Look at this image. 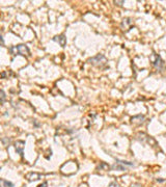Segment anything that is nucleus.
Segmentation results:
<instances>
[{
    "mask_svg": "<svg viewBox=\"0 0 166 187\" xmlns=\"http://www.w3.org/2000/svg\"><path fill=\"white\" fill-rule=\"evenodd\" d=\"M88 63L92 66L97 67V68H100L102 70H105L107 69V67H108V61H107V58L105 57V55L103 54H98L94 57L89 58L88 59Z\"/></svg>",
    "mask_w": 166,
    "mask_h": 187,
    "instance_id": "f257e3e1",
    "label": "nucleus"
},
{
    "mask_svg": "<svg viewBox=\"0 0 166 187\" xmlns=\"http://www.w3.org/2000/svg\"><path fill=\"white\" fill-rule=\"evenodd\" d=\"M9 53L13 55H23V56H30V50L25 44H19L17 46H13L9 49Z\"/></svg>",
    "mask_w": 166,
    "mask_h": 187,
    "instance_id": "f03ea898",
    "label": "nucleus"
},
{
    "mask_svg": "<svg viewBox=\"0 0 166 187\" xmlns=\"http://www.w3.org/2000/svg\"><path fill=\"white\" fill-rule=\"evenodd\" d=\"M154 56H155V59L153 61V65H154V67L157 70H159V71L163 70L164 69V61H162L161 56L158 54H154Z\"/></svg>",
    "mask_w": 166,
    "mask_h": 187,
    "instance_id": "7ed1b4c3",
    "label": "nucleus"
},
{
    "mask_svg": "<svg viewBox=\"0 0 166 187\" xmlns=\"http://www.w3.org/2000/svg\"><path fill=\"white\" fill-rule=\"evenodd\" d=\"M24 147H25V141L23 140H17L15 144V149L18 154H20L21 157H23L24 155Z\"/></svg>",
    "mask_w": 166,
    "mask_h": 187,
    "instance_id": "20e7f679",
    "label": "nucleus"
},
{
    "mask_svg": "<svg viewBox=\"0 0 166 187\" xmlns=\"http://www.w3.org/2000/svg\"><path fill=\"white\" fill-rule=\"evenodd\" d=\"M53 41H54V42H57L61 47H64L66 45V37L64 35H56V37H53Z\"/></svg>",
    "mask_w": 166,
    "mask_h": 187,
    "instance_id": "39448f33",
    "label": "nucleus"
},
{
    "mask_svg": "<svg viewBox=\"0 0 166 187\" xmlns=\"http://www.w3.org/2000/svg\"><path fill=\"white\" fill-rule=\"evenodd\" d=\"M41 177H42V175L39 174V173H35V172H31V173H28L27 175H26V179H27L29 182L40 180Z\"/></svg>",
    "mask_w": 166,
    "mask_h": 187,
    "instance_id": "423d86ee",
    "label": "nucleus"
},
{
    "mask_svg": "<svg viewBox=\"0 0 166 187\" xmlns=\"http://www.w3.org/2000/svg\"><path fill=\"white\" fill-rule=\"evenodd\" d=\"M144 115L143 114H138V115H135L133 118H131V122L133 124H136V125H141L143 124V122H144Z\"/></svg>",
    "mask_w": 166,
    "mask_h": 187,
    "instance_id": "0eeeda50",
    "label": "nucleus"
},
{
    "mask_svg": "<svg viewBox=\"0 0 166 187\" xmlns=\"http://www.w3.org/2000/svg\"><path fill=\"white\" fill-rule=\"evenodd\" d=\"M132 24V19L131 18H125L123 20V22H122V24H120V26H122V28L125 30V28H127L128 26H130Z\"/></svg>",
    "mask_w": 166,
    "mask_h": 187,
    "instance_id": "6e6552de",
    "label": "nucleus"
},
{
    "mask_svg": "<svg viewBox=\"0 0 166 187\" xmlns=\"http://www.w3.org/2000/svg\"><path fill=\"white\" fill-rule=\"evenodd\" d=\"M111 168L113 170H120V172H125V170H127L126 166H125V165H122V164H120V163L113 164V165L111 166Z\"/></svg>",
    "mask_w": 166,
    "mask_h": 187,
    "instance_id": "1a4fd4ad",
    "label": "nucleus"
},
{
    "mask_svg": "<svg viewBox=\"0 0 166 187\" xmlns=\"http://www.w3.org/2000/svg\"><path fill=\"white\" fill-rule=\"evenodd\" d=\"M116 163H120L122 165H127V166H134V163L130 161H125V160H120V159H115Z\"/></svg>",
    "mask_w": 166,
    "mask_h": 187,
    "instance_id": "9d476101",
    "label": "nucleus"
},
{
    "mask_svg": "<svg viewBox=\"0 0 166 187\" xmlns=\"http://www.w3.org/2000/svg\"><path fill=\"white\" fill-rule=\"evenodd\" d=\"M6 100V94L3 89H0V104H3Z\"/></svg>",
    "mask_w": 166,
    "mask_h": 187,
    "instance_id": "9b49d317",
    "label": "nucleus"
},
{
    "mask_svg": "<svg viewBox=\"0 0 166 187\" xmlns=\"http://www.w3.org/2000/svg\"><path fill=\"white\" fill-rule=\"evenodd\" d=\"M0 182L3 184V187H15L14 183L7 181V180H0Z\"/></svg>",
    "mask_w": 166,
    "mask_h": 187,
    "instance_id": "f8f14e48",
    "label": "nucleus"
},
{
    "mask_svg": "<svg viewBox=\"0 0 166 187\" xmlns=\"http://www.w3.org/2000/svg\"><path fill=\"white\" fill-rule=\"evenodd\" d=\"M108 187H120V186H118V184L116 182H111V183L108 185Z\"/></svg>",
    "mask_w": 166,
    "mask_h": 187,
    "instance_id": "ddd939ff",
    "label": "nucleus"
},
{
    "mask_svg": "<svg viewBox=\"0 0 166 187\" xmlns=\"http://www.w3.org/2000/svg\"><path fill=\"white\" fill-rule=\"evenodd\" d=\"M131 187H143L140 183H134V184H132Z\"/></svg>",
    "mask_w": 166,
    "mask_h": 187,
    "instance_id": "4468645a",
    "label": "nucleus"
},
{
    "mask_svg": "<svg viewBox=\"0 0 166 187\" xmlns=\"http://www.w3.org/2000/svg\"><path fill=\"white\" fill-rule=\"evenodd\" d=\"M47 186H48V183L47 182H43L42 184H40L37 187H47Z\"/></svg>",
    "mask_w": 166,
    "mask_h": 187,
    "instance_id": "2eb2a0df",
    "label": "nucleus"
},
{
    "mask_svg": "<svg viewBox=\"0 0 166 187\" xmlns=\"http://www.w3.org/2000/svg\"><path fill=\"white\" fill-rule=\"evenodd\" d=\"M125 2V1H115V4H118V5H123V3Z\"/></svg>",
    "mask_w": 166,
    "mask_h": 187,
    "instance_id": "dca6fc26",
    "label": "nucleus"
},
{
    "mask_svg": "<svg viewBox=\"0 0 166 187\" xmlns=\"http://www.w3.org/2000/svg\"><path fill=\"white\" fill-rule=\"evenodd\" d=\"M157 181H159V182H164V180H162V179H157Z\"/></svg>",
    "mask_w": 166,
    "mask_h": 187,
    "instance_id": "f3484780",
    "label": "nucleus"
},
{
    "mask_svg": "<svg viewBox=\"0 0 166 187\" xmlns=\"http://www.w3.org/2000/svg\"><path fill=\"white\" fill-rule=\"evenodd\" d=\"M0 41H1V42L3 43V39H2V35H0Z\"/></svg>",
    "mask_w": 166,
    "mask_h": 187,
    "instance_id": "a211bd4d",
    "label": "nucleus"
}]
</instances>
